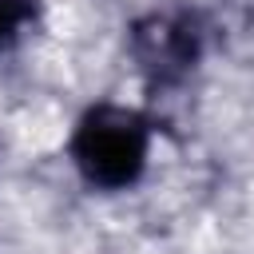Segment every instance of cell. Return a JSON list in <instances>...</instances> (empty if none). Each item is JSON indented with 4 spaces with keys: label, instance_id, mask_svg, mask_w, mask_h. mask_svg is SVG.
<instances>
[{
    "label": "cell",
    "instance_id": "cell-1",
    "mask_svg": "<svg viewBox=\"0 0 254 254\" xmlns=\"http://www.w3.org/2000/svg\"><path fill=\"white\" fill-rule=\"evenodd\" d=\"M67 151H71L75 171L91 187H99V190H123L147 167L151 123L139 111H131V107L99 103V107H91L75 123Z\"/></svg>",
    "mask_w": 254,
    "mask_h": 254
},
{
    "label": "cell",
    "instance_id": "cell-2",
    "mask_svg": "<svg viewBox=\"0 0 254 254\" xmlns=\"http://www.w3.org/2000/svg\"><path fill=\"white\" fill-rule=\"evenodd\" d=\"M131 56L151 87H175L202 56V28L187 8L147 12L131 24Z\"/></svg>",
    "mask_w": 254,
    "mask_h": 254
},
{
    "label": "cell",
    "instance_id": "cell-3",
    "mask_svg": "<svg viewBox=\"0 0 254 254\" xmlns=\"http://www.w3.org/2000/svg\"><path fill=\"white\" fill-rule=\"evenodd\" d=\"M36 20V0H0V48Z\"/></svg>",
    "mask_w": 254,
    "mask_h": 254
}]
</instances>
